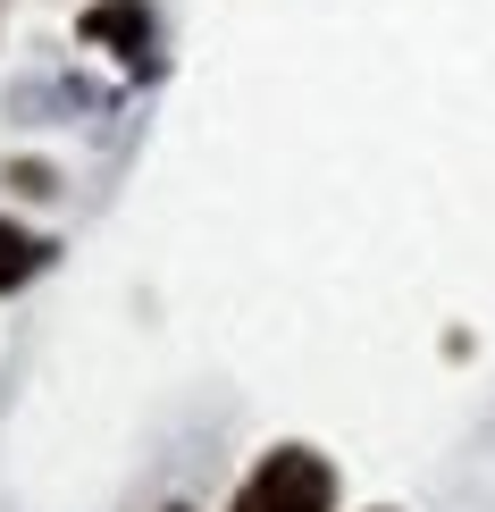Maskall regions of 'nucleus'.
<instances>
[{"mask_svg": "<svg viewBox=\"0 0 495 512\" xmlns=\"http://www.w3.org/2000/svg\"><path fill=\"white\" fill-rule=\"evenodd\" d=\"M336 504V471L311 445H277V454L235 487V512H328Z\"/></svg>", "mask_w": 495, "mask_h": 512, "instance_id": "nucleus-1", "label": "nucleus"}, {"mask_svg": "<svg viewBox=\"0 0 495 512\" xmlns=\"http://www.w3.org/2000/svg\"><path fill=\"white\" fill-rule=\"evenodd\" d=\"M84 42H110L135 76L160 68V59H152V17H143V0H101V9L84 17Z\"/></svg>", "mask_w": 495, "mask_h": 512, "instance_id": "nucleus-2", "label": "nucleus"}, {"mask_svg": "<svg viewBox=\"0 0 495 512\" xmlns=\"http://www.w3.org/2000/svg\"><path fill=\"white\" fill-rule=\"evenodd\" d=\"M42 261H51V244H42V236H26V227H9V219H0V294H17V286H26V277H34Z\"/></svg>", "mask_w": 495, "mask_h": 512, "instance_id": "nucleus-3", "label": "nucleus"}]
</instances>
